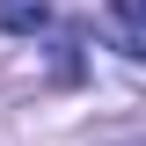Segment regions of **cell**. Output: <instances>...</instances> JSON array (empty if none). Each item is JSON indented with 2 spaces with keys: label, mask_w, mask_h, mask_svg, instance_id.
Instances as JSON below:
<instances>
[{
  "label": "cell",
  "mask_w": 146,
  "mask_h": 146,
  "mask_svg": "<svg viewBox=\"0 0 146 146\" xmlns=\"http://www.w3.org/2000/svg\"><path fill=\"white\" fill-rule=\"evenodd\" d=\"M102 36L124 58H146V0H110L102 7Z\"/></svg>",
  "instance_id": "cell-1"
},
{
  "label": "cell",
  "mask_w": 146,
  "mask_h": 146,
  "mask_svg": "<svg viewBox=\"0 0 146 146\" xmlns=\"http://www.w3.org/2000/svg\"><path fill=\"white\" fill-rule=\"evenodd\" d=\"M51 22V0H0V29L7 36H36Z\"/></svg>",
  "instance_id": "cell-2"
}]
</instances>
